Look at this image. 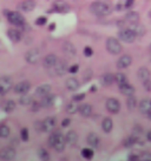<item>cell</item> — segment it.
Listing matches in <instances>:
<instances>
[{"instance_id":"cell-1","label":"cell","mask_w":151,"mask_h":161,"mask_svg":"<svg viewBox=\"0 0 151 161\" xmlns=\"http://www.w3.org/2000/svg\"><path fill=\"white\" fill-rule=\"evenodd\" d=\"M90 11L97 17H105L112 12V6L105 1H95L90 6Z\"/></svg>"},{"instance_id":"cell-2","label":"cell","mask_w":151,"mask_h":161,"mask_svg":"<svg viewBox=\"0 0 151 161\" xmlns=\"http://www.w3.org/2000/svg\"><path fill=\"white\" fill-rule=\"evenodd\" d=\"M106 50L107 52L111 53L112 55H118L119 53H122L123 47H122V44L118 41V39L110 36L106 40Z\"/></svg>"},{"instance_id":"cell-3","label":"cell","mask_w":151,"mask_h":161,"mask_svg":"<svg viewBox=\"0 0 151 161\" xmlns=\"http://www.w3.org/2000/svg\"><path fill=\"white\" fill-rule=\"evenodd\" d=\"M118 38L122 40V41H125L128 44H132L133 41L136 40V33L133 32L131 28H122L119 32H118Z\"/></svg>"},{"instance_id":"cell-4","label":"cell","mask_w":151,"mask_h":161,"mask_svg":"<svg viewBox=\"0 0 151 161\" xmlns=\"http://www.w3.org/2000/svg\"><path fill=\"white\" fill-rule=\"evenodd\" d=\"M41 58V53L38 48H32V50H28L26 53H25V60L26 63H31V65H36L39 63Z\"/></svg>"},{"instance_id":"cell-5","label":"cell","mask_w":151,"mask_h":161,"mask_svg":"<svg viewBox=\"0 0 151 161\" xmlns=\"http://www.w3.org/2000/svg\"><path fill=\"white\" fill-rule=\"evenodd\" d=\"M13 88V81L11 79V77H1L0 78V95H5L7 94L9 91Z\"/></svg>"},{"instance_id":"cell-6","label":"cell","mask_w":151,"mask_h":161,"mask_svg":"<svg viewBox=\"0 0 151 161\" xmlns=\"http://www.w3.org/2000/svg\"><path fill=\"white\" fill-rule=\"evenodd\" d=\"M7 20L12 25H16V26H24L25 25V19L18 12H9V13H7Z\"/></svg>"},{"instance_id":"cell-7","label":"cell","mask_w":151,"mask_h":161,"mask_svg":"<svg viewBox=\"0 0 151 161\" xmlns=\"http://www.w3.org/2000/svg\"><path fill=\"white\" fill-rule=\"evenodd\" d=\"M57 125V120L54 116H49L41 121V131L46 133H51Z\"/></svg>"},{"instance_id":"cell-8","label":"cell","mask_w":151,"mask_h":161,"mask_svg":"<svg viewBox=\"0 0 151 161\" xmlns=\"http://www.w3.org/2000/svg\"><path fill=\"white\" fill-rule=\"evenodd\" d=\"M16 155H17V152L12 146H6L0 149V159L2 160H13Z\"/></svg>"},{"instance_id":"cell-9","label":"cell","mask_w":151,"mask_h":161,"mask_svg":"<svg viewBox=\"0 0 151 161\" xmlns=\"http://www.w3.org/2000/svg\"><path fill=\"white\" fill-rule=\"evenodd\" d=\"M105 106H106L107 111H109L110 113H112V114H117V113L120 111V102L115 98L107 99Z\"/></svg>"},{"instance_id":"cell-10","label":"cell","mask_w":151,"mask_h":161,"mask_svg":"<svg viewBox=\"0 0 151 161\" xmlns=\"http://www.w3.org/2000/svg\"><path fill=\"white\" fill-rule=\"evenodd\" d=\"M53 71L56 73V75H58V77H62L64 75L66 72H69V67H67V63L65 61V60H60V59H58L57 60V63L56 65L53 66Z\"/></svg>"},{"instance_id":"cell-11","label":"cell","mask_w":151,"mask_h":161,"mask_svg":"<svg viewBox=\"0 0 151 161\" xmlns=\"http://www.w3.org/2000/svg\"><path fill=\"white\" fill-rule=\"evenodd\" d=\"M31 90V84H30V81L27 80H24V81H20L18 82L17 85H14L13 86V91H14V93H17V94H25L27 93L28 91Z\"/></svg>"},{"instance_id":"cell-12","label":"cell","mask_w":151,"mask_h":161,"mask_svg":"<svg viewBox=\"0 0 151 161\" xmlns=\"http://www.w3.org/2000/svg\"><path fill=\"white\" fill-rule=\"evenodd\" d=\"M53 9L58 13H67L70 11V6L65 0H56L53 2Z\"/></svg>"},{"instance_id":"cell-13","label":"cell","mask_w":151,"mask_h":161,"mask_svg":"<svg viewBox=\"0 0 151 161\" xmlns=\"http://www.w3.org/2000/svg\"><path fill=\"white\" fill-rule=\"evenodd\" d=\"M131 63H132V58H131V55L124 54V55H122V57L118 59V61H117V67H118L119 70H124V68H128Z\"/></svg>"},{"instance_id":"cell-14","label":"cell","mask_w":151,"mask_h":161,"mask_svg":"<svg viewBox=\"0 0 151 161\" xmlns=\"http://www.w3.org/2000/svg\"><path fill=\"white\" fill-rule=\"evenodd\" d=\"M57 60H58V57L54 53H50L43 59V65H44L45 68H47V70L49 68H53V66L56 65Z\"/></svg>"},{"instance_id":"cell-15","label":"cell","mask_w":151,"mask_h":161,"mask_svg":"<svg viewBox=\"0 0 151 161\" xmlns=\"http://www.w3.org/2000/svg\"><path fill=\"white\" fill-rule=\"evenodd\" d=\"M118 87H119V92L125 95V97H130V95H133L135 94V87H133L132 85H130L129 82H125V84H122V85H118Z\"/></svg>"},{"instance_id":"cell-16","label":"cell","mask_w":151,"mask_h":161,"mask_svg":"<svg viewBox=\"0 0 151 161\" xmlns=\"http://www.w3.org/2000/svg\"><path fill=\"white\" fill-rule=\"evenodd\" d=\"M51 91H52V86L50 84H43L40 86H38L36 90V94L38 97L43 98L47 94H51Z\"/></svg>"},{"instance_id":"cell-17","label":"cell","mask_w":151,"mask_h":161,"mask_svg":"<svg viewBox=\"0 0 151 161\" xmlns=\"http://www.w3.org/2000/svg\"><path fill=\"white\" fill-rule=\"evenodd\" d=\"M19 9H21L23 12H32L33 9H36V1L34 0H24L20 5H19Z\"/></svg>"},{"instance_id":"cell-18","label":"cell","mask_w":151,"mask_h":161,"mask_svg":"<svg viewBox=\"0 0 151 161\" xmlns=\"http://www.w3.org/2000/svg\"><path fill=\"white\" fill-rule=\"evenodd\" d=\"M100 82L103 86L109 87L111 86L113 82H115V75L112 73H104L102 77H100Z\"/></svg>"},{"instance_id":"cell-19","label":"cell","mask_w":151,"mask_h":161,"mask_svg":"<svg viewBox=\"0 0 151 161\" xmlns=\"http://www.w3.org/2000/svg\"><path fill=\"white\" fill-rule=\"evenodd\" d=\"M64 138V135L60 133V131H52L51 132V135L49 136V140H47V142H49V145L51 146V147H53L54 143L58 142L60 139H63Z\"/></svg>"},{"instance_id":"cell-20","label":"cell","mask_w":151,"mask_h":161,"mask_svg":"<svg viewBox=\"0 0 151 161\" xmlns=\"http://www.w3.org/2000/svg\"><path fill=\"white\" fill-rule=\"evenodd\" d=\"M64 138H65L66 143H69V145H76L77 141H78V138H79V136H78V133H77L76 131H69Z\"/></svg>"},{"instance_id":"cell-21","label":"cell","mask_w":151,"mask_h":161,"mask_svg":"<svg viewBox=\"0 0 151 161\" xmlns=\"http://www.w3.org/2000/svg\"><path fill=\"white\" fill-rule=\"evenodd\" d=\"M138 109L142 114H146L151 109V99H143L138 105Z\"/></svg>"},{"instance_id":"cell-22","label":"cell","mask_w":151,"mask_h":161,"mask_svg":"<svg viewBox=\"0 0 151 161\" xmlns=\"http://www.w3.org/2000/svg\"><path fill=\"white\" fill-rule=\"evenodd\" d=\"M63 51H64V53L66 54V55H69V57H74L76 55V47L74 45L70 43V41H66V43H64V45H63Z\"/></svg>"},{"instance_id":"cell-23","label":"cell","mask_w":151,"mask_h":161,"mask_svg":"<svg viewBox=\"0 0 151 161\" xmlns=\"http://www.w3.org/2000/svg\"><path fill=\"white\" fill-rule=\"evenodd\" d=\"M54 100H56V97H54V95L47 94V95H45V97L41 98V100H40V105H41V107L49 108L54 104Z\"/></svg>"},{"instance_id":"cell-24","label":"cell","mask_w":151,"mask_h":161,"mask_svg":"<svg viewBox=\"0 0 151 161\" xmlns=\"http://www.w3.org/2000/svg\"><path fill=\"white\" fill-rule=\"evenodd\" d=\"M7 36H9V40L13 41V43H19L21 40V33L18 29H14V28H11L7 31Z\"/></svg>"},{"instance_id":"cell-25","label":"cell","mask_w":151,"mask_h":161,"mask_svg":"<svg viewBox=\"0 0 151 161\" xmlns=\"http://www.w3.org/2000/svg\"><path fill=\"white\" fill-rule=\"evenodd\" d=\"M137 75H138V79L141 81H145L148 79H150L151 72L148 67H141L138 70V72H137Z\"/></svg>"},{"instance_id":"cell-26","label":"cell","mask_w":151,"mask_h":161,"mask_svg":"<svg viewBox=\"0 0 151 161\" xmlns=\"http://www.w3.org/2000/svg\"><path fill=\"white\" fill-rule=\"evenodd\" d=\"M86 141H88V143H89L92 148H97L98 146H99V142H100L99 136L96 133H90L88 135V138H86Z\"/></svg>"},{"instance_id":"cell-27","label":"cell","mask_w":151,"mask_h":161,"mask_svg":"<svg viewBox=\"0 0 151 161\" xmlns=\"http://www.w3.org/2000/svg\"><path fill=\"white\" fill-rule=\"evenodd\" d=\"M139 19H141V17H139V14L137 13V12H128V14L125 15V20L129 22V24H131V25H133V24H138L139 22Z\"/></svg>"},{"instance_id":"cell-28","label":"cell","mask_w":151,"mask_h":161,"mask_svg":"<svg viewBox=\"0 0 151 161\" xmlns=\"http://www.w3.org/2000/svg\"><path fill=\"white\" fill-rule=\"evenodd\" d=\"M78 112L80 113V115L84 118H89L92 114V106L90 104H84L78 108Z\"/></svg>"},{"instance_id":"cell-29","label":"cell","mask_w":151,"mask_h":161,"mask_svg":"<svg viewBox=\"0 0 151 161\" xmlns=\"http://www.w3.org/2000/svg\"><path fill=\"white\" fill-rule=\"evenodd\" d=\"M113 128V121L111 118H105L103 121H102V129L105 132V133H110Z\"/></svg>"},{"instance_id":"cell-30","label":"cell","mask_w":151,"mask_h":161,"mask_svg":"<svg viewBox=\"0 0 151 161\" xmlns=\"http://www.w3.org/2000/svg\"><path fill=\"white\" fill-rule=\"evenodd\" d=\"M65 85H66V88L69 91H77L79 88V81H78V79H76V78L67 79L66 82H65Z\"/></svg>"},{"instance_id":"cell-31","label":"cell","mask_w":151,"mask_h":161,"mask_svg":"<svg viewBox=\"0 0 151 161\" xmlns=\"http://www.w3.org/2000/svg\"><path fill=\"white\" fill-rule=\"evenodd\" d=\"M2 109L6 112V113H12L14 109H16V102L13 100H7L4 102L2 105Z\"/></svg>"},{"instance_id":"cell-32","label":"cell","mask_w":151,"mask_h":161,"mask_svg":"<svg viewBox=\"0 0 151 161\" xmlns=\"http://www.w3.org/2000/svg\"><path fill=\"white\" fill-rule=\"evenodd\" d=\"M126 107L129 108L130 111H133L135 108L137 107V99L135 98L133 95H130L126 99Z\"/></svg>"},{"instance_id":"cell-33","label":"cell","mask_w":151,"mask_h":161,"mask_svg":"<svg viewBox=\"0 0 151 161\" xmlns=\"http://www.w3.org/2000/svg\"><path fill=\"white\" fill-rule=\"evenodd\" d=\"M19 102H20V105H23V106H28V105H31V102H32V97L28 95L27 93L21 94V98L19 99Z\"/></svg>"},{"instance_id":"cell-34","label":"cell","mask_w":151,"mask_h":161,"mask_svg":"<svg viewBox=\"0 0 151 161\" xmlns=\"http://www.w3.org/2000/svg\"><path fill=\"white\" fill-rule=\"evenodd\" d=\"M115 81L117 82V84H118V85H122V84H125V82H128V77L125 75L124 73L119 72V73L115 74Z\"/></svg>"},{"instance_id":"cell-35","label":"cell","mask_w":151,"mask_h":161,"mask_svg":"<svg viewBox=\"0 0 151 161\" xmlns=\"http://www.w3.org/2000/svg\"><path fill=\"white\" fill-rule=\"evenodd\" d=\"M65 145H66V141H65V138H63V139H60L58 142L54 143L53 146V149L54 151H57V152L62 153L64 149H65Z\"/></svg>"},{"instance_id":"cell-36","label":"cell","mask_w":151,"mask_h":161,"mask_svg":"<svg viewBox=\"0 0 151 161\" xmlns=\"http://www.w3.org/2000/svg\"><path fill=\"white\" fill-rule=\"evenodd\" d=\"M11 134V129L7 125H0V138L5 139V138H9Z\"/></svg>"},{"instance_id":"cell-37","label":"cell","mask_w":151,"mask_h":161,"mask_svg":"<svg viewBox=\"0 0 151 161\" xmlns=\"http://www.w3.org/2000/svg\"><path fill=\"white\" fill-rule=\"evenodd\" d=\"M138 141V138L135 135H130L124 140V146L125 147H132L133 145H136V142Z\"/></svg>"},{"instance_id":"cell-38","label":"cell","mask_w":151,"mask_h":161,"mask_svg":"<svg viewBox=\"0 0 151 161\" xmlns=\"http://www.w3.org/2000/svg\"><path fill=\"white\" fill-rule=\"evenodd\" d=\"M131 29H132L133 32L136 33V36H143L144 34V32H145V29H144V27L141 26L139 24H133V27H130Z\"/></svg>"},{"instance_id":"cell-39","label":"cell","mask_w":151,"mask_h":161,"mask_svg":"<svg viewBox=\"0 0 151 161\" xmlns=\"http://www.w3.org/2000/svg\"><path fill=\"white\" fill-rule=\"evenodd\" d=\"M78 106L76 105V101L74 102H70V104H67V106H66V112L69 113V114H74V113H77L78 112Z\"/></svg>"},{"instance_id":"cell-40","label":"cell","mask_w":151,"mask_h":161,"mask_svg":"<svg viewBox=\"0 0 151 161\" xmlns=\"http://www.w3.org/2000/svg\"><path fill=\"white\" fill-rule=\"evenodd\" d=\"M38 155H39V158L41 160H49L50 159V154L45 148H39L38 149Z\"/></svg>"},{"instance_id":"cell-41","label":"cell","mask_w":151,"mask_h":161,"mask_svg":"<svg viewBox=\"0 0 151 161\" xmlns=\"http://www.w3.org/2000/svg\"><path fill=\"white\" fill-rule=\"evenodd\" d=\"M81 155H83L85 159H92V158H93V151H92L90 147H88V148H83Z\"/></svg>"},{"instance_id":"cell-42","label":"cell","mask_w":151,"mask_h":161,"mask_svg":"<svg viewBox=\"0 0 151 161\" xmlns=\"http://www.w3.org/2000/svg\"><path fill=\"white\" fill-rule=\"evenodd\" d=\"M20 138L23 141H27L28 140V129L27 128H21L20 131Z\"/></svg>"},{"instance_id":"cell-43","label":"cell","mask_w":151,"mask_h":161,"mask_svg":"<svg viewBox=\"0 0 151 161\" xmlns=\"http://www.w3.org/2000/svg\"><path fill=\"white\" fill-rule=\"evenodd\" d=\"M31 106H32V111H33V112H38V111L41 108L40 102H38V101H36V100H32V102H31Z\"/></svg>"},{"instance_id":"cell-44","label":"cell","mask_w":151,"mask_h":161,"mask_svg":"<svg viewBox=\"0 0 151 161\" xmlns=\"http://www.w3.org/2000/svg\"><path fill=\"white\" fill-rule=\"evenodd\" d=\"M46 22H47L46 17H39V18L36 20V24L38 26H44V25H46Z\"/></svg>"},{"instance_id":"cell-45","label":"cell","mask_w":151,"mask_h":161,"mask_svg":"<svg viewBox=\"0 0 151 161\" xmlns=\"http://www.w3.org/2000/svg\"><path fill=\"white\" fill-rule=\"evenodd\" d=\"M139 160L141 161H151V154L150 153H143L139 155Z\"/></svg>"},{"instance_id":"cell-46","label":"cell","mask_w":151,"mask_h":161,"mask_svg":"<svg viewBox=\"0 0 151 161\" xmlns=\"http://www.w3.org/2000/svg\"><path fill=\"white\" fill-rule=\"evenodd\" d=\"M92 54H93V50H92L91 47L88 46V47L84 48V55H85V57H91Z\"/></svg>"},{"instance_id":"cell-47","label":"cell","mask_w":151,"mask_h":161,"mask_svg":"<svg viewBox=\"0 0 151 161\" xmlns=\"http://www.w3.org/2000/svg\"><path fill=\"white\" fill-rule=\"evenodd\" d=\"M143 85H144V88H145V90L150 92V91H151V80H150V79L143 81Z\"/></svg>"},{"instance_id":"cell-48","label":"cell","mask_w":151,"mask_h":161,"mask_svg":"<svg viewBox=\"0 0 151 161\" xmlns=\"http://www.w3.org/2000/svg\"><path fill=\"white\" fill-rule=\"evenodd\" d=\"M78 70H79V65H77V63H76V65H72L71 67H69V72H70V73H73V74L77 73Z\"/></svg>"},{"instance_id":"cell-49","label":"cell","mask_w":151,"mask_h":161,"mask_svg":"<svg viewBox=\"0 0 151 161\" xmlns=\"http://www.w3.org/2000/svg\"><path fill=\"white\" fill-rule=\"evenodd\" d=\"M70 125H71V119H69V118H67V119H64L62 121L63 127H67V126H70Z\"/></svg>"},{"instance_id":"cell-50","label":"cell","mask_w":151,"mask_h":161,"mask_svg":"<svg viewBox=\"0 0 151 161\" xmlns=\"http://www.w3.org/2000/svg\"><path fill=\"white\" fill-rule=\"evenodd\" d=\"M84 98H85V94H84V93H81V94H77V95H74V97H73V100H74V101H80V100H83Z\"/></svg>"},{"instance_id":"cell-51","label":"cell","mask_w":151,"mask_h":161,"mask_svg":"<svg viewBox=\"0 0 151 161\" xmlns=\"http://www.w3.org/2000/svg\"><path fill=\"white\" fill-rule=\"evenodd\" d=\"M133 4H135V0H125V7L126 9H129V7H131Z\"/></svg>"},{"instance_id":"cell-52","label":"cell","mask_w":151,"mask_h":161,"mask_svg":"<svg viewBox=\"0 0 151 161\" xmlns=\"http://www.w3.org/2000/svg\"><path fill=\"white\" fill-rule=\"evenodd\" d=\"M129 160L130 161H137V160H139V156H138L137 154H131V155H129Z\"/></svg>"},{"instance_id":"cell-53","label":"cell","mask_w":151,"mask_h":161,"mask_svg":"<svg viewBox=\"0 0 151 161\" xmlns=\"http://www.w3.org/2000/svg\"><path fill=\"white\" fill-rule=\"evenodd\" d=\"M146 139H148V141H150L151 142V131H149V132L146 133Z\"/></svg>"},{"instance_id":"cell-54","label":"cell","mask_w":151,"mask_h":161,"mask_svg":"<svg viewBox=\"0 0 151 161\" xmlns=\"http://www.w3.org/2000/svg\"><path fill=\"white\" fill-rule=\"evenodd\" d=\"M11 143H16V146H18V145H19L18 140H17V139H16V138H14V139H13V140H12V141H11Z\"/></svg>"},{"instance_id":"cell-55","label":"cell","mask_w":151,"mask_h":161,"mask_svg":"<svg viewBox=\"0 0 151 161\" xmlns=\"http://www.w3.org/2000/svg\"><path fill=\"white\" fill-rule=\"evenodd\" d=\"M145 115H146V118H148L149 120H151V109L148 112V113H146V114H145Z\"/></svg>"},{"instance_id":"cell-56","label":"cell","mask_w":151,"mask_h":161,"mask_svg":"<svg viewBox=\"0 0 151 161\" xmlns=\"http://www.w3.org/2000/svg\"><path fill=\"white\" fill-rule=\"evenodd\" d=\"M149 48H150V52H151V44H150V47H149Z\"/></svg>"}]
</instances>
